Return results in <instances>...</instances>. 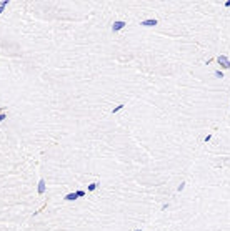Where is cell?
Here are the masks:
<instances>
[{"label":"cell","mask_w":230,"mask_h":231,"mask_svg":"<svg viewBox=\"0 0 230 231\" xmlns=\"http://www.w3.org/2000/svg\"><path fill=\"white\" fill-rule=\"evenodd\" d=\"M135 231H142V229H140V228H138V229H135Z\"/></svg>","instance_id":"cell-15"},{"label":"cell","mask_w":230,"mask_h":231,"mask_svg":"<svg viewBox=\"0 0 230 231\" xmlns=\"http://www.w3.org/2000/svg\"><path fill=\"white\" fill-rule=\"evenodd\" d=\"M125 25L127 23L124 22V20H117V22H113V25H112V32H120Z\"/></svg>","instance_id":"cell-3"},{"label":"cell","mask_w":230,"mask_h":231,"mask_svg":"<svg viewBox=\"0 0 230 231\" xmlns=\"http://www.w3.org/2000/svg\"><path fill=\"white\" fill-rule=\"evenodd\" d=\"M7 5H9V0H2V2H0V14H3Z\"/></svg>","instance_id":"cell-6"},{"label":"cell","mask_w":230,"mask_h":231,"mask_svg":"<svg viewBox=\"0 0 230 231\" xmlns=\"http://www.w3.org/2000/svg\"><path fill=\"white\" fill-rule=\"evenodd\" d=\"M213 75H215L217 78H224V72H222V70H217V72L213 73Z\"/></svg>","instance_id":"cell-9"},{"label":"cell","mask_w":230,"mask_h":231,"mask_svg":"<svg viewBox=\"0 0 230 231\" xmlns=\"http://www.w3.org/2000/svg\"><path fill=\"white\" fill-rule=\"evenodd\" d=\"M97 188H98V183H97V181H95V183H90V185H88V191H95Z\"/></svg>","instance_id":"cell-7"},{"label":"cell","mask_w":230,"mask_h":231,"mask_svg":"<svg viewBox=\"0 0 230 231\" xmlns=\"http://www.w3.org/2000/svg\"><path fill=\"white\" fill-rule=\"evenodd\" d=\"M183 186H185V183H183V181H182V183L179 185V188H177V189H179V191H182V189H183Z\"/></svg>","instance_id":"cell-10"},{"label":"cell","mask_w":230,"mask_h":231,"mask_svg":"<svg viewBox=\"0 0 230 231\" xmlns=\"http://www.w3.org/2000/svg\"><path fill=\"white\" fill-rule=\"evenodd\" d=\"M157 23H158L157 18H149V20H142L140 25H142V27H155Z\"/></svg>","instance_id":"cell-5"},{"label":"cell","mask_w":230,"mask_h":231,"mask_svg":"<svg viewBox=\"0 0 230 231\" xmlns=\"http://www.w3.org/2000/svg\"><path fill=\"white\" fill-rule=\"evenodd\" d=\"M0 113H3V108H2V106H0Z\"/></svg>","instance_id":"cell-14"},{"label":"cell","mask_w":230,"mask_h":231,"mask_svg":"<svg viewBox=\"0 0 230 231\" xmlns=\"http://www.w3.org/2000/svg\"><path fill=\"white\" fill-rule=\"evenodd\" d=\"M210 140H212V135H207V137L203 138V141H210Z\"/></svg>","instance_id":"cell-12"},{"label":"cell","mask_w":230,"mask_h":231,"mask_svg":"<svg viewBox=\"0 0 230 231\" xmlns=\"http://www.w3.org/2000/svg\"><path fill=\"white\" fill-rule=\"evenodd\" d=\"M45 189H47V185H45V180H43V178H40V180H39V185H37V193H39V195H43V193H45Z\"/></svg>","instance_id":"cell-4"},{"label":"cell","mask_w":230,"mask_h":231,"mask_svg":"<svg viewBox=\"0 0 230 231\" xmlns=\"http://www.w3.org/2000/svg\"><path fill=\"white\" fill-rule=\"evenodd\" d=\"M84 196H85V191H84V189H79V191H73V193L65 195L64 200H65V201H75L77 198H84Z\"/></svg>","instance_id":"cell-1"},{"label":"cell","mask_w":230,"mask_h":231,"mask_svg":"<svg viewBox=\"0 0 230 231\" xmlns=\"http://www.w3.org/2000/svg\"><path fill=\"white\" fill-rule=\"evenodd\" d=\"M5 118H7V115H5V113H0V121H3Z\"/></svg>","instance_id":"cell-11"},{"label":"cell","mask_w":230,"mask_h":231,"mask_svg":"<svg viewBox=\"0 0 230 231\" xmlns=\"http://www.w3.org/2000/svg\"><path fill=\"white\" fill-rule=\"evenodd\" d=\"M124 106H125V105H117L115 108H112V113H117V111H120L122 108H124Z\"/></svg>","instance_id":"cell-8"},{"label":"cell","mask_w":230,"mask_h":231,"mask_svg":"<svg viewBox=\"0 0 230 231\" xmlns=\"http://www.w3.org/2000/svg\"><path fill=\"white\" fill-rule=\"evenodd\" d=\"M225 7H230V0H227V2H225Z\"/></svg>","instance_id":"cell-13"},{"label":"cell","mask_w":230,"mask_h":231,"mask_svg":"<svg viewBox=\"0 0 230 231\" xmlns=\"http://www.w3.org/2000/svg\"><path fill=\"white\" fill-rule=\"evenodd\" d=\"M217 62H219V65H220L224 70H228V68H230V60H228V57L219 55V57H217Z\"/></svg>","instance_id":"cell-2"}]
</instances>
